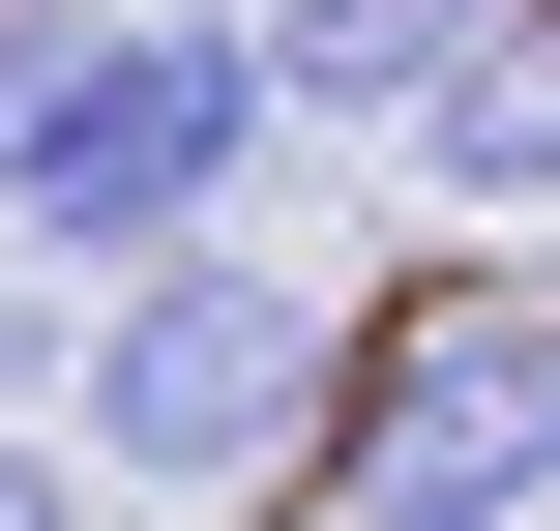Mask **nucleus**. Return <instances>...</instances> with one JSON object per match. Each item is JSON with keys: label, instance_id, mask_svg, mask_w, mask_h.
<instances>
[{"label": "nucleus", "instance_id": "1", "mask_svg": "<svg viewBox=\"0 0 560 531\" xmlns=\"http://www.w3.org/2000/svg\"><path fill=\"white\" fill-rule=\"evenodd\" d=\"M325 266H266L236 207L207 236H148V266H59V473L89 503H236V473H295V414H325Z\"/></svg>", "mask_w": 560, "mask_h": 531}, {"label": "nucleus", "instance_id": "7", "mask_svg": "<svg viewBox=\"0 0 560 531\" xmlns=\"http://www.w3.org/2000/svg\"><path fill=\"white\" fill-rule=\"evenodd\" d=\"M30 384H59V296H0V414H30Z\"/></svg>", "mask_w": 560, "mask_h": 531}, {"label": "nucleus", "instance_id": "3", "mask_svg": "<svg viewBox=\"0 0 560 531\" xmlns=\"http://www.w3.org/2000/svg\"><path fill=\"white\" fill-rule=\"evenodd\" d=\"M295 473H325V531H532L560 503V325L502 266H443L413 325H325Z\"/></svg>", "mask_w": 560, "mask_h": 531}, {"label": "nucleus", "instance_id": "4", "mask_svg": "<svg viewBox=\"0 0 560 531\" xmlns=\"http://www.w3.org/2000/svg\"><path fill=\"white\" fill-rule=\"evenodd\" d=\"M384 118H413V177H443V207L502 236V207L560 177V30H532V0H472V30H443V59L384 89Z\"/></svg>", "mask_w": 560, "mask_h": 531}, {"label": "nucleus", "instance_id": "2", "mask_svg": "<svg viewBox=\"0 0 560 531\" xmlns=\"http://www.w3.org/2000/svg\"><path fill=\"white\" fill-rule=\"evenodd\" d=\"M266 177V59L236 0H30L0 30V236L30 266H148Z\"/></svg>", "mask_w": 560, "mask_h": 531}, {"label": "nucleus", "instance_id": "6", "mask_svg": "<svg viewBox=\"0 0 560 531\" xmlns=\"http://www.w3.org/2000/svg\"><path fill=\"white\" fill-rule=\"evenodd\" d=\"M0 531H89V473H59V414H0Z\"/></svg>", "mask_w": 560, "mask_h": 531}, {"label": "nucleus", "instance_id": "5", "mask_svg": "<svg viewBox=\"0 0 560 531\" xmlns=\"http://www.w3.org/2000/svg\"><path fill=\"white\" fill-rule=\"evenodd\" d=\"M472 0H236V59H266V118H384L413 59H443Z\"/></svg>", "mask_w": 560, "mask_h": 531}, {"label": "nucleus", "instance_id": "8", "mask_svg": "<svg viewBox=\"0 0 560 531\" xmlns=\"http://www.w3.org/2000/svg\"><path fill=\"white\" fill-rule=\"evenodd\" d=\"M0 30H30V0H0Z\"/></svg>", "mask_w": 560, "mask_h": 531}]
</instances>
